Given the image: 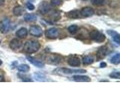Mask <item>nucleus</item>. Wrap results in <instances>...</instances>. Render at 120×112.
<instances>
[{
	"label": "nucleus",
	"instance_id": "f257e3e1",
	"mask_svg": "<svg viewBox=\"0 0 120 112\" xmlns=\"http://www.w3.org/2000/svg\"><path fill=\"white\" fill-rule=\"evenodd\" d=\"M41 47V44L38 41L35 40H28L24 45V51L29 54H32L38 51Z\"/></svg>",
	"mask_w": 120,
	"mask_h": 112
},
{
	"label": "nucleus",
	"instance_id": "f03ea898",
	"mask_svg": "<svg viewBox=\"0 0 120 112\" xmlns=\"http://www.w3.org/2000/svg\"><path fill=\"white\" fill-rule=\"evenodd\" d=\"M89 37L92 40L97 43H102L106 39V37L103 33H101L97 30H93L89 34Z\"/></svg>",
	"mask_w": 120,
	"mask_h": 112
},
{
	"label": "nucleus",
	"instance_id": "7ed1b4c3",
	"mask_svg": "<svg viewBox=\"0 0 120 112\" xmlns=\"http://www.w3.org/2000/svg\"><path fill=\"white\" fill-rule=\"evenodd\" d=\"M56 73L59 74H65V75H70L74 73H86V70H74V69H68V68H59L55 70Z\"/></svg>",
	"mask_w": 120,
	"mask_h": 112
},
{
	"label": "nucleus",
	"instance_id": "20e7f679",
	"mask_svg": "<svg viewBox=\"0 0 120 112\" xmlns=\"http://www.w3.org/2000/svg\"><path fill=\"white\" fill-rule=\"evenodd\" d=\"M11 28V20L8 18H5L0 22V32L2 34H6L9 32Z\"/></svg>",
	"mask_w": 120,
	"mask_h": 112
},
{
	"label": "nucleus",
	"instance_id": "39448f33",
	"mask_svg": "<svg viewBox=\"0 0 120 112\" xmlns=\"http://www.w3.org/2000/svg\"><path fill=\"white\" fill-rule=\"evenodd\" d=\"M59 35V31L56 28H48L45 32V36L48 39H56Z\"/></svg>",
	"mask_w": 120,
	"mask_h": 112
},
{
	"label": "nucleus",
	"instance_id": "423d86ee",
	"mask_svg": "<svg viewBox=\"0 0 120 112\" xmlns=\"http://www.w3.org/2000/svg\"><path fill=\"white\" fill-rule=\"evenodd\" d=\"M52 10L51 5L47 2L46 1H44L42 2H41L38 5V10L41 14H47Z\"/></svg>",
	"mask_w": 120,
	"mask_h": 112
},
{
	"label": "nucleus",
	"instance_id": "0eeeda50",
	"mask_svg": "<svg viewBox=\"0 0 120 112\" xmlns=\"http://www.w3.org/2000/svg\"><path fill=\"white\" fill-rule=\"evenodd\" d=\"M29 32L32 36L36 37H40L43 35L42 28H41V26L37 25H32L29 28Z\"/></svg>",
	"mask_w": 120,
	"mask_h": 112
},
{
	"label": "nucleus",
	"instance_id": "6e6552de",
	"mask_svg": "<svg viewBox=\"0 0 120 112\" xmlns=\"http://www.w3.org/2000/svg\"><path fill=\"white\" fill-rule=\"evenodd\" d=\"M80 16L82 17H90L95 14L94 10L90 7H85L83 8H82L81 10H80Z\"/></svg>",
	"mask_w": 120,
	"mask_h": 112
},
{
	"label": "nucleus",
	"instance_id": "1a4fd4ad",
	"mask_svg": "<svg viewBox=\"0 0 120 112\" xmlns=\"http://www.w3.org/2000/svg\"><path fill=\"white\" fill-rule=\"evenodd\" d=\"M26 58H27V60L32 63V64H33L34 66H35L36 67H38V68H42V67L44 66V63L43 62H41V61H38V60L35 59V58L31 57V56H27Z\"/></svg>",
	"mask_w": 120,
	"mask_h": 112
},
{
	"label": "nucleus",
	"instance_id": "9d476101",
	"mask_svg": "<svg viewBox=\"0 0 120 112\" xmlns=\"http://www.w3.org/2000/svg\"><path fill=\"white\" fill-rule=\"evenodd\" d=\"M68 63L71 66H79L80 65V60L76 56H71L68 59Z\"/></svg>",
	"mask_w": 120,
	"mask_h": 112
},
{
	"label": "nucleus",
	"instance_id": "9b49d317",
	"mask_svg": "<svg viewBox=\"0 0 120 112\" xmlns=\"http://www.w3.org/2000/svg\"><path fill=\"white\" fill-rule=\"evenodd\" d=\"M21 45H22V42L20 40H18L17 38H14V39L11 40L9 46H10V48L11 49L16 50V49H17L20 48Z\"/></svg>",
	"mask_w": 120,
	"mask_h": 112
},
{
	"label": "nucleus",
	"instance_id": "f8f14e48",
	"mask_svg": "<svg viewBox=\"0 0 120 112\" xmlns=\"http://www.w3.org/2000/svg\"><path fill=\"white\" fill-rule=\"evenodd\" d=\"M13 13L14 16H17V17L22 16V15L25 13V8L21 5L15 6L13 9Z\"/></svg>",
	"mask_w": 120,
	"mask_h": 112
},
{
	"label": "nucleus",
	"instance_id": "ddd939ff",
	"mask_svg": "<svg viewBox=\"0 0 120 112\" xmlns=\"http://www.w3.org/2000/svg\"><path fill=\"white\" fill-rule=\"evenodd\" d=\"M73 79L75 81L79 82L90 81V78L87 76H83V75H75V76H73Z\"/></svg>",
	"mask_w": 120,
	"mask_h": 112
},
{
	"label": "nucleus",
	"instance_id": "4468645a",
	"mask_svg": "<svg viewBox=\"0 0 120 112\" xmlns=\"http://www.w3.org/2000/svg\"><path fill=\"white\" fill-rule=\"evenodd\" d=\"M107 34L110 35V36H112V40H113L118 45L120 43V35L119 33H117L115 31H112V30H108Z\"/></svg>",
	"mask_w": 120,
	"mask_h": 112
},
{
	"label": "nucleus",
	"instance_id": "2eb2a0df",
	"mask_svg": "<svg viewBox=\"0 0 120 112\" xmlns=\"http://www.w3.org/2000/svg\"><path fill=\"white\" fill-rule=\"evenodd\" d=\"M28 35V31L26 28H20L16 32V36L19 38H25Z\"/></svg>",
	"mask_w": 120,
	"mask_h": 112
},
{
	"label": "nucleus",
	"instance_id": "dca6fc26",
	"mask_svg": "<svg viewBox=\"0 0 120 112\" xmlns=\"http://www.w3.org/2000/svg\"><path fill=\"white\" fill-rule=\"evenodd\" d=\"M48 14H50V18L52 19V20H55V21H57L59 20L60 18H61V14L59 10H54L52 11H50Z\"/></svg>",
	"mask_w": 120,
	"mask_h": 112
},
{
	"label": "nucleus",
	"instance_id": "f3484780",
	"mask_svg": "<svg viewBox=\"0 0 120 112\" xmlns=\"http://www.w3.org/2000/svg\"><path fill=\"white\" fill-rule=\"evenodd\" d=\"M67 15H68V17L71 19H77L80 17V13L79 10L75 9V10L69 11V12L67 14Z\"/></svg>",
	"mask_w": 120,
	"mask_h": 112
},
{
	"label": "nucleus",
	"instance_id": "a211bd4d",
	"mask_svg": "<svg viewBox=\"0 0 120 112\" xmlns=\"http://www.w3.org/2000/svg\"><path fill=\"white\" fill-rule=\"evenodd\" d=\"M107 52H108V49L107 48V46H101L98 50V56L99 58H102L107 55Z\"/></svg>",
	"mask_w": 120,
	"mask_h": 112
},
{
	"label": "nucleus",
	"instance_id": "6ab92c4d",
	"mask_svg": "<svg viewBox=\"0 0 120 112\" xmlns=\"http://www.w3.org/2000/svg\"><path fill=\"white\" fill-rule=\"evenodd\" d=\"M62 57L58 55H51L50 57V61L53 64H58V63H59L62 61Z\"/></svg>",
	"mask_w": 120,
	"mask_h": 112
},
{
	"label": "nucleus",
	"instance_id": "aec40b11",
	"mask_svg": "<svg viewBox=\"0 0 120 112\" xmlns=\"http://www.w3.org/2000/svg\"><path fill=\"white\" fill-rule=\"evenodd\" d=\"M24 20L26 22H35L37 20V16L33 14H26L24 15Z\"/></svg>",
	"mask_w": 120,
	"mask_h": 112
},
{
	"label": "nucleus",
	"instance_id": "412c9836",
	"mask_svg": "<svg viewBox=\"0 0 120 112\" xmlns=\"http://www.w3.org/2000/svg\"><path fill=\"white\" fill-rule=\"evenodd\" d=\"M94 61V59L91 56H85V57L82 58V63L85 65H89L92 64Z\"/></svg>",
	"mask_w": 120,
	"mask_h": 112
},
{
	"label": "nucleus",
	"instance_id": "4be33fe9",
	"mask_svg": "<svg viewBox=\"0 0 120 112\" xmlns=\"http://www.w3.org/2000/svg\"><path fill=\"white\" fill-rule=\"evenodd\" d=\"M17 69L19 71H20V72H22V73H26L28 72L29 70L30 67L29 65L27 64H24V63H22V64H20L17 66Z\"/></svg>",
	"mask_w": 120,
	"mask_h": 112
},
{
	"label": "nucleus",
	"instance_id": "5701e85b",
	"mask_svg": "<svg viewBox=\"0 0 120 112\" xmlns=\"http://www.w3.org/2000/svg\"><path fill=\"white\" fill-rule=\"evenodd\" d=\"M110 62L112 63H113V64H119L120 62V54L117 53L114 56H112L110 60Z\"/></svg>",
	"mask_w": 120,
	"mask_h": 112
},
{
	"label": "nucleus",
	"instance_id": "b1692460",
	"mask_svg": "<svg viewBox=\"0 0 120 112\" xmlns=\"http://www.w3.org/2000/svg\"><path fill=\"white\" fill-rule=\"evenodd\" d=\"M91 2L94 5L101 6L104 5L105 2H106V0H91Z\"/></svg>",
	"mask_w": 120,
	"mask_h": 112
},
{
	"label": "nucleus",
	"instance_id": "393cba45",
	"mask_svg": "<svg viewBox=\"0 0 120 112\" xmlns=\"http://www.w3.org/2000/svg\"><path fill=\"white\" fill-rule=\"evenodd\" d=\"M77 29H78V27L76 25H71L69 26L68 28V32L71 34H75L77 32Z\"/></svg>",
	"mask_w": 120,
	"mask_h": 112
},
{
	"label": "nucleus",
	"instance_id": "a878e982",
	"mask_svg": "<svg viewBox=\"0 0 120 112\" xmlns=\"http://www.w3.org/2000/svg\"><path fill=\"white\" fill-rule=\"evenodd\" d=\"M110 78H120V73L119 72H115V73H112L110 75Z\"/></svg>",
	"mask_w": 120,
	"mask_h": 112
},
{
	"label": "nucleus",
	"instance_id": "bb28decb",
	"mask_svg": "<svg viewBox=\"0 0 120 112\" xmlns=\"http://www.w3.org/2000/svg\"><path fill=\"white\" fill-rule=\"evenodd\" d=\"M62 4V0H51V5L53 6H59Z\"/></svg>",
	"mask_w": 120,
	"mask_h": 112
},
{
	"label": "nucleus",
	"instance_id": "cd10ccee",
	"mask_svg": "<svg viewBox=\"0 0 120 112\" xmlns=\"http://www.w3.org/2000/svg\"><path fill=\"white\" fill-rule=\"evenodd\" d=\"M19 76V77H20L21 79H22V81H32V80L30 78H28V77H23L22 76H21V75H18Z\"/></svg>",
	"mask_w": 120,
	"mask_h": 112
},
{
	"label": "nucleus",
	"instance_id": "c85d7f7f",
	"mask_svg": "<svg viewBox=\"0 0 120 112\" xmlns=\"http://www.w3.org/2000/svg\"><path fill=\"white\" fill-rule=\"evenodd\" d=\"M26 7H27L28 9L30 10H33L34 9H35V5H32V3H29V2L26 4Z\"/></svg>",
	"mask_w": 120,
	"mask_h": 112
},
{
	"label": "nucleus",
	"instance_id": "c756f323",
	"mask_svg": "<svg viewBox=\"0 0 120 112\" xmlns=\"http://www.w3.org/2000/svg\"><path fill=\"white\" fill-rule=\"evenodd\" d=\"M100 66L101 67V68H104V67L107 66V63H105V62H101L100 63Z\"/></svg>",
	"mask_w": 120,
	"mask_h": 112
},
{
	"label": "nucleus",
	"instance_id": "7c9ffc66",
	"mask_svg": "<svg viewBox=\"0 0 120 112\" xmlns=\"http://www.w3.org/2000/svg\"><path fill=\"white\" fill-rule=\"evenodd\" d=\"M4 81V77L0 73V81Z\"/></svg>",
	"mask_w": 120,
	"mask_h": 112
},
{
	"label": "nucleus",
	"instance_id": "2f4dec72",
	"mask_svg": "<svg viewBox=\"0 0 120 112\" xmlns=\"http://www.w3.org/2000/svg\"><path fill=\"white\" fill-rule=\"evenodd\" d=\"M4 3H5V0H0V6L2 5Z\"/></svg>",
	"mask_w": 120,
	"mask_h": 112
},
{
	"label": "nucleus",
	"instance_id": "473e14b6",
	"mask_svg": "<svg viewBox=\"0 0 120 112\" xmlns=\"http://www.w3.org/2000/svg\"><path fill=\"white\" fill-rule=\"evenodd\" d=\"M2 60H0V66L2 65Z\"/></svg>",
	"mask_w": 120,
	"mask_h": 112
},
{
	"label": "nucleus",
	"instance_id": "72a5a7b5",
	"mask_svg": "<svg viewBox=\"0 0 120 112\" xmlns=\"http://www.w3.org/2000/svg\"><path fill=\"white\" fill-rule=\"evenodd\" d=\"M82 1H86V0H82Z\"/></svg>",
	"mask_w": 120,
	"mask_h": 112
},
{
	"label": "nucleus",
	"instance_id": "f704fd0d",
	"mask_svg": "<svg viewBox=\"0 0 120 112\" xmlns=\"http://www.w3.org/2000/svg\"><path fill=\"white\" fill-rule=\"evenodd\" d=\"M0 43H1V40H0Z\"/></svg>",
	"mask_w": 120,
	"mask_h": 112
}]
</instances>
